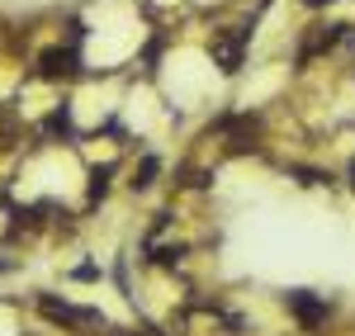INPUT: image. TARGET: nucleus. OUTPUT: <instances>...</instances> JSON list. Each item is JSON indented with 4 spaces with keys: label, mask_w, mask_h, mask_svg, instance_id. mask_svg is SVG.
I'll use <instances>...</instances> for the list:
<instances>
[{
    "label": "nucleus",
    "mask_w": 355,
    "mask_h": 336,
    "mask_svg": "<svg viewBox=\"0 0 355 336\" xmlns=\"http://www.w3.org/2000/svg\"><path fill=\"white\" fill-rule=\"evenodd\" d=\"M38 76H43V81H67V76H76V48H48V53L38 57Z\"/></svg>",
    "instance_id": "obj_3"
},
{
    "label": "nucleus",
    "mask_w": 355,
    "mask_h": 336,
    "mask_svg": "<svg viewBox=\"0 0 355 336\" xmlns=\"http://www.w3.org/2000/svg\"><path fill=\"white\" fill-rule=\"evenodd\" d=\"M246 38H251V28H227V33L214 38V62H218L223 71H237V67H242Z\"/></svg>",
    "instance_id": "obj_2"
},
{
    "label": "nucleus",
    "mask_w": 355,
    "mask_h": 336,
    "mask_svg": "<svg viewBox=\"0 0 355 336\" xmlns=\"http://www.w3.org/2000/svg\"><path fill=\"white\" fill-rule=\"evenodd\" d=\"M289 308H294V317H299L303 327H318V322L327 317V308H322L313 294H289Z\"/></svg>",
    "instance_id": "obj_4"
},
{
    "label": "nucleus",
    "mask_w": 355,
    "mask_h": 336,
    "mask_svg": "<svg viewBox=\"0 0 355 336\" xmlns=\"http://www.w3.org/2000/svg\"><path fill=\"white\" fill-rule=\"evenodd\" d=\"M43 128H48V133H62V138H67V133H71V118H67V109H53Z\"/></svg>",
    "instance_id": "obj_6"
},
{
    "label": "nucleus",
    "mask_w": 355,
    "mask_h": 336,
    "mask_svg": "<svg viewBox=\"0 0 355 336\" xmlns=\"http://www.w3.org/2000/svg\"><path fill=\"white\" fill-rule=\"evenodd\" d=\"M38 312H43L48 322H62V327H95V322H100L95 308H76V303H67V299H38Z\"/></svg>",
    "instance_id": "obj_1"
},
{
    "label": "nucleus",
    "mask_w": 355,
    "mask_h": 336,
    "mask_svg": "<svg viewBox=\"0 0 355 336\" xmlns=\"http://www.w3.org/2000/svg\"><path fill=\"white\" fill-rule=\"evenodd\" d=\"M157 166H162V161H157V157H147V161L133 170V190H147V185H152V175H157Z\"/></svg>",
    "instance_id": "obj_5"
},
{
    "label": "nucleus",
    "mask_w": 355,
    "mask_h": 336,
    "mask_svg": "<svg viewBox=\"0 0 355 336\" xmlns=\"http://www.w3.org/2000/svg\"><path fill=\"white\" fill-rule=\"evenodd\" d=\"M105 190H110V170H95V175H90V204L105 199Z\"/></svg>",
    "instance_id": "obj_7"
}]
</instances>
